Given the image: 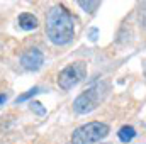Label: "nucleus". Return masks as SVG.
I'll return each instance as SVG.
<instances>
[{"label":"nucleus","mask_w":146,"mask_h":144,"mask_svg":"<svg viewBox=\"0 0 146 144\" xmlns=\"http://www.w3.org/2000/svg\"><path fill=\"white\" fill-rule=\"evenodd\" d=\"M97 37H99V29H97V27H92V29L88 31V39H90L92 42H95Z\"/></svg>","instance_id":"9b49d317"},{"label":"nucleus","mask_w":146,"mask_h":144,"mask_svg":"<svg viewBox=\"0 0 146 144\" xmlns=\"http://www.w3.org/2000/svg\"><path fill=\"white\" fill-rule=\"evenodd\" d=\"M117 136H119L121 143H129V141H133V139L136 137V129H134L133 126H122V127L119 129Z\"/></svg>","instance_id":"0eeeda50"},{"label":"nucleus","mask_w":146,"mask_h":144,"mask_svg":"<svg viewBox=\"0 0 146 144\" xmlns=\"http://www.w3.org/2000/svg\"><path fill=\"white\" fill-rule=\"evenodd\" d=\"M17 22H19V27L24 29V31H34L37 26H39L37 17L33 15V14H29V12H22L19 15V19H17Z\"/></svg>","instance_id":"423d86ee"},{"label":"nucleus","mask_w":146,"mask_h":144,"mask_svg":"<svg viewBox=\"0 0 146 144\" xmlns=\"http://www.w3.org/2000/svg\"><path fill=\"white\" fill-rule=\"evenodd\" d=\"M41 92V88L39 87H34V88H31V90H27L26 93H22V95H19L17 98H15V104H21V102H26V100H29L31 97H34L36 93Z\"/></svg>","instance_id":"1a4fd4ad"},{"label":"nucleus","mask_w":146,"mask_h":144,"mask_svg":"<svg viewBox=\"0 0 146 144\" xmlns=\"http://www.w3.org/2000/svg\"><path fill=\"white\" fill-rule=\"evenodd\" d=\"M29 107H31V110L34 112V114H37V115H46V107H42V104L41 102H36V100H33L31 104H29Z\"/></svg>","instance_id":"9d476101"},{"label":"nucleus","mask_w":146,"mask_h":144,"mask_svg":"<svg viewBox=\"0 0 146 144\" xmlns=\"http://www.w3.org/2000/svg\"><path fill=\"white\" fill-rule=\"evenodd\" d=\"M109 126L104 122H88L75 129L72 134V144H95L109 136Z\"/></svg>","instance_id":"7ed1b4c3"},{"label":"nucleus","mask_w":146,"mask_h":144,"mask_svg":"<svg viewBox=\"0 0 146 144\" xmlns=\"http://www.w3.org/2000/svg\"><path fill=\"white\" fill-rule=\"evenodd\" d=\"M85 76V65L83 63H73L63 68L58 75V87L61 90H70L78 81H82Z\"/></svg>","instance_id":"20e7f679"},{"label":"nucleus","mask_w":146,"mask_h":144,"mask_svg":"<svg viewBox=\"0 0 146 144\" xmlns=\"http://www.w3.org/2000/svg\"><path fill=\"white\" fill-rule=\"evenodd\" d=\"M46 34L56 46H65L75 37L73 15L63 7L54 5L46 14Z\"/></svg>","instance_id":"f257e3e1"},{"label":"nucleus","mask_w":146,"mask_h":144,"mask_svg":"<svg viewBox=\"0 0 146 144\" xmlns=\"http://www.w3.org/2000/svg\"><path fill=\"white\" fill-rule=\"evenodd\" d=\"M78 5H80L85 12L94 14V12L100 7V2H97V0H95V2H85V0H80V2H78Z\"/></svg>","instance_id":"6e6552de"},{"label":"nucleus","mask_w":146,"mask_h":144,"mask_svg":"<svg viewBox=\"0 0 146 144\" xmlns=\"http://www.w3.org/2000/svg\"><path fill=\"white\" fill-rule=\"evenodd\" d=\"M5 100H7V97H5V95H0V105L5 104Z\"/></svg>","instance_id":"f8f14e48"},{"label":"nucleus","mask_w":146,"mask_h":144,"mask_svg":"<svg viewBox=\"0 0 146 144\" xmlns=\"http://www.w3.org/2000/svg\"><path fill=\"white\" fill-rule=\"evenodd\" d=\"M143 71H145V76H146V61H145V66H143Z\"/></svg>","instance_id":"ddd939ff"},{"label":"nucleus","mask_w":146,"mask_h":144,"mask_svg":"<svg viewBox=\"0 0 146 144\" xmlns=\"http://www.w3.org/2000/svg\"><path fill=\"white\" fill-rule=\"evenodd\" d=\"M107 90H109V87L106 83H97V85L90 87L88 90H85L83 93H80L75 98L73 110L76 114H90L92 110H95L99 107V104L104 100Z\"/></svg>","instance_id":"f03ea898"},{"label":"nucleus","mask_w":146,"mask_h":144,"mask_svg":"<svg viewBox=\"0 0 146 144\" xmlns=\"http://www.w3.org/2000/svg\"><path fill=\"white\" fill-rule=\"evenodd\" d=\"M21 63H22V66H24L27 71H37V70L42 66V63H44V54H42L39 49H36V48L27 49V51L22 54Z\"/></svg>","instance_id":"39448f33"}]
</instances>
